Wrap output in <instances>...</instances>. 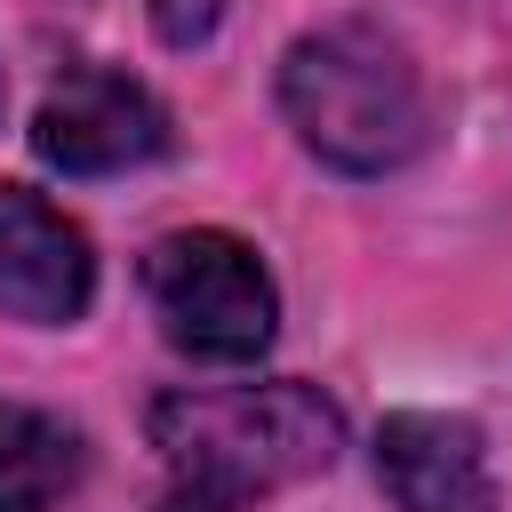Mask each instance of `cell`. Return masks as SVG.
Returning a JSON list of instances; mask_svg holds the SVG:
<instances>
[{"label": "cell", "mask_w": 512, "mask_h": 512, "mask_svg": "<svg viewBox=\"0 0 512 512\" xmlns=\"http://www.w3.org/2000/svg\"><path fill=\"white\" fill-rule=\"evenodd\" d=\"M152 448L168 464L160 512H248L288 480H312L344 448V416L312 384L160 392Z\"/></svg>", "instance_id": "1"}, {"label": "cell", "mask_w": 512, "mask_h": 512, "mask_svg": "<svg viewBox=\"0 0 512 512\" xmlns=\"http://www.w3.org/2000/svg\"><path fill=\"white\" fill-rule=\"evenodd\" d=\"M280 104L304 152L344 176H384L424 144V80L376 24H320L280 64Z\"/></svg>", "instance_id": "2"}, {"label": "cell", "mask_w": 512, "mask_h": 512, "mask_svg": "<svg viewBox=\"0 0 512 512\" xmlns=\"http://www.w3.org/2000/svg\"><path fill=\"white\" fill-rule=\"evenodd\" d=\"M144 296L160 312V336L216 368H248L280 328L272 272L232 232H168L144 256Z\"/></svg>", "instance_id": "3"}, {"label": "cell", "mask_w": 512, "mask_h": 512, "mask_svg": "<svg viewBox=\"0 0 512 512\" xmlns=\"http://www.w3.org/2000/svg\"><path fill=\"white\" fill-rule=\"evenodd\" d=\"M32 152L64 176H120L168 152V112L144 80L112 72V64H72L32 120Z\"/></svg>", "instance_id": "4"}, {"label": "cell", "mask_w": 512, "mask_h": 512, "mask_svg": "<svg viewBox=\"0 0 512 512\" xmlns=\"http://www.w3.org/2000/svg\"><path fill=\"white\" fill-rule=\"evenodd\" d=\"M96 296V256H88V232L48 208L40 192L24 184H0V312L8 320H40V328H64L80 320Z\"/></svg>", "instance_id": "5"}, {"label": "cell", "mask_w": 512, "mask_h": 512, "mask_svg": "<svg viewBox=\"0 0 512 512\" xmlns=\"http://www.w3.org/2000/svg\"><path fill=\"white\" fill-rule=\"evenodd\" d=\"M376 472L400 512H496V472H488V448L464 416H440V408L384 416Z\"/></svg>", "instance_id": "6"}, {"label": "cell", "mask_w": 512, "mask_h": 512, "mask_svg": "<svg viewBox=\"0 0 512 512\" xmlns=\"http://www.w3.org/2000/svg\"><path fill=\"white\" fill-rule=\"evenodd\" d=\"M80 432L48 408L0 400V512H56L80 488Z\"/></svg>", "instance_id": "7"}, {"label": "cell", "mask_w": 512, "mask_h": 512, "mask_svg": "<svg viewBox=\"0 0 512 512\" xmlns=\"http://www.w3.org/2000/svg\"><path fill=\"white\" fill-rule=\"evenodd\" d=\"M216 16H224V0H152V24L168 48H200L216 32Z\"/></svg>", "instance_id": "8"}]
</instances>
